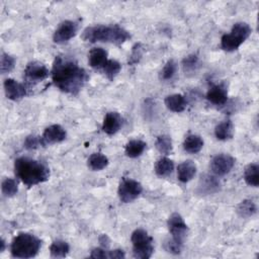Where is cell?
Returning <instances> with one entry per match:
<instances>
[{"instance_id":"484cf974","label":"cell","mask_w":259,"mask_h":259,"mask_svg":"<svg viewBox=\"0 0 259 259\" xmlns=\"http://www.w3.org/2000/svg\"><path fill=\"white\" fill-rule=\"evenodd\" d=\"M257 212V207L251 199H245L238 205L237 213L241 218L248 219L253 217Z\"/></svg>"},{"instance_id":"2e32d148","label":"cell","mask_w":259,"mask_h":259,"mask_svg":"<svg viewBox=\"0 0 259 259\" xmlns=\"http://www.w3.org/2000/svg\"><path fill=\"white\" fill-rule=\"evenodd\" d=\"M107 59V52L102 48H93L88 55V62L90 67H92L95 70L101 71L106 62Z\"/></svg>"},{"instance_id":"3957f363","label":"cell","mask_w":259,"mask_h":259,"mask_svg":"<svg viewBox=\"0 0 259 259\" xmlns=\"http://www.w3.org/2000/svg\"><path fill=\"white\" fill-rule=\"evenodd\" d=\"M82 39L89 43L103 42L112 43L114 45H122L129 39H131V35L119 24H99L86 27L82 34Z\"/></svg>"},{"instance_id":"d4e9b609","label":"cell","mask_w":259,"mask_h":259,"mask_svg":"<svg viewBox=\"0 0 259 259\" xmlns=\"http://www.w3.org/2000/svg\"><path fill=\"white\" fill-rule=\"evenodd\" d=\"M215 135L218 140L226 141L233 136V124L231 121H225L219 124L215 129Z\"/></svg>"},{"instance_id":"ffe728a7","label":"cell","mask_w":259,"mask_h":259,"mask_svg":"<svg viewBox=\"0 0 259 259\" xmlns=\"http://www.w3.org/2000/svg\"><path fill=\"white\" fill-rule=\"evenodd\" d=\"M204 147V140L197 135H189L183 142V148L190 154L198 153Z\"/></svg>"},{"instance_id":"83f0119b","label":"cell","mask_w":259,"mask_h":259,"mask_svg":"<svg viewBox=\"0 0 259 259\" xmlns=\"http://www.w3.org/2000/svg\"><path fill=\"white\" fill-rule=\"evenodd\" d=\"M156 149L164 155H169L173 151V146H172V140L170 137L166 135L159 136L155 143Z\"/></svg>"},{"instance_id":"5bb4252c","label":"cell","mask_w":259,"mask_h":259,"mask_svg":"<svg viewBox=\"0 0 259 259\" xmlns=\"http://www.w3.org/2000/svg\"><path fill=\"white\" fill-rule=\"evenodd\" d=\"M123 126V119L118 112H107L102 124V131L112 136L117 134Z\"/></svg>"},{"instance_id":"1f68e13d","label":"cell","mask_w":259,"mask_h":259,"mask_svg":"<svg viewBox=\"0 0 259 259\" xmlns=\"http://www.w3.org/2000/svg\"><path fill=\"white\" fill-rule=\"evenodd\" d=\"M1 190H2V193L7 197H11V196L15 195L18 191L16 181L12 178L4 179L1 184Z\"/></svg>"},{"instance_id":"8992f818","label":"cell","mask_w":259,"mask_h":259,"mask_svg":"<svg viewBox=\"0 0 259 259\" xmlns=\"http://www.w3.org/2000/svg\"><path fill=\"white\" fill-rule=\"evenodd\" d=\"M133 256L139 259H148L154 252L153 238L143 229H137L132 233Z\"/></svg>"},{"instance_id":"4316f807","label":"cell","mask_w":259,"mask_h":259,"mask_svg":"<svg viewBox=\"0 0 259 259\" xmlns=\"http://www.w3.org/2000/svg\"><path fill=\"white\" fill-rule=\"evenodd\" d=\"M88 167L93 171L104 169L108 165V158L101 153H93L88 158Z\"/></svg>"},{"instance_id":"d6a6232c","label":"cell","mask_w":259,"mask_h":259,"mask_svg":"<svg viewBox=\"0 0 259 259\" xmlns=\"http://www.w3.org/2000/svg\"><path fill=\"white\" fill-rule=\"evenodd\" d=\"M143 53H144V47L142 46V44H136L133 47L132 54H131L130 58H129V64L135 65V64L139 63L141 58H142V56H143Z\"/></svg>"},{"instance_id":"8d00e7d4","label":"cell","mask_w":259,"mask_h":259,"mask_svg":"<svg viewBox=\"0 0 259 259\" xmlns=\"http://www.w3.org/2000/svg\"><path fill=\"white\" fill-rule=\"evenodd\" d=\"M126 254L122 249H116L112 251H107V258L110 259H121V258H125Z\"/></svg>"},{"instance_id":"ac0fdd59","label":"cell","mask_w":259,"mask_h":259,"mask_svg":"<svg viewBox=\"0 0 259 259\" xmlns=\"http://www.w3.org/2000/svg\"><path fill=\"white\" fill-rule=\"evenodd\" d=\"M220 188V181L211 175H204L201 176L199 184H198V191L201 194H211L218 191Z\"/></svg>"},{"instance_id":"8fae6325","label":"cell","mask_w":259,"mask_h":259,"mask_svg":"<svg viewBox=\"0 0 259 259\" xmlns=\"http://www.w3.org/2000/svg\"><path fill=\"white\" fill-rule=\"evenodd\" d=\"M235 165V159L228 154L216 155L211 161V169L213 173L218 176L228 174Z\"/></svg>"},{"instance_id":"5b68a950","label":"cell","mask_w":259,"mask_h":259,"mask_svg":"<svg viewBox=\"0 0 259 259\" xmlns=\"http://www.w3.org/2000/svg\"><path fill=\"white\" fill-rule=\"evenodd\" d=\"M252 28L246 22H237L233 25L230 34H226L221 39V47L224 51L234 52L250 37Z\"/></svg>"},{"instance_id":"277c9868","label":"cell","mask_w":259,"mask_h":259,"mask_svg":"<svg viewBox=\"0 0 259 259\" xmlns=\"http://www.w3.org/2000/svg\"><path fill=\"white\" fill-rule=\"evenodd\" d=\"M42 247V241L33 234L19 233L11 243V255L14 258H33Z\"/></svg>"},{"instance_id":"f35d334b","label":"cell","mask_w":259,"mask_h":259,"mask_svg":"<svg viewBox=\"0 0 259 259\" xmlns=\"http://www.w3.org/2000/svg\"><path fill=\"white\" fill-rule=\"evenodd\" d=\"M99 243L101 244V246L107 248L109 246V239H108V237L106 235H101L99 237Z\"/></svg>"},{"instance_id":"d6986e66","label":"cell","mask_w":259,"mask_h":259,"mask_svg":"<svg viewBox=\"0 0 259 259\" xmlns=\"http://www.w3.org/2000/svg\"><path fill=\"white\" fill-rule=\"evenodd\" d=\"M165 105L173 112H181L186 107V99L182 94H171L165 98Z\"/></svg>"},{"instance_id":"836d02e7","label":"cell","mask_w":259,"mask_h":259,"mask_svg":"<svg viewBox=\"0 0 259 259\" xmlns=\"http://www.w3.org/2000/svg\"><path fill=\"white\" fill-rule=\"evenodd\" d=\"M43 145L42 139L37 136H28L24 140V148L27 150H35Z\"/></svg>"},{"instance_id":"4dcf8cb0","label":"cell","mask_w":259,"mask_h":259,"mask_svg":"<svg viewBox=\"0 0 259 259\" xmlns=\"http://www.w3.org/2000/svg\"><path fill=\"white\" fill-rule=\"evenodd\" d=\"M15 65V59L12 56L3 53L1 55V61H0V71L1 74H6L9 73Z\"/></svg>"},{"instance_id":"603a6c76","label":"cell","mask_w":259,"mask_h":259,"mask_svg":"<svg viewBox=\"0 0 259 259\" xmlns=\"http://www.w3.org/2000/svg\"><path fill=\"white\" fill-rule=\"evenodd\" d=\"M245 182L253 187L259 185V166L256 163H251L246 166L244 171Z\"/></svg>"},{"instance_id":"4fadbf2b","label":"cell","mask_w":259,"mask_h":259,"mask_svg":"<svg viewBox=\"0 0 259 259\" xmlns=\"http://www.w3.org/2000/svg\"><path fill=\"white\" fill-rule=\"evenodd\" d=\"M4 90L7 98L13 101L19 100L26 95L25 86L11 78L4 81Z\"/></svg>"},{"instance_id":"6da1fadb","label":"cell","mask_w":259,"mask_h":259,"mask_svg":"<svg viewBox=\"0 0 259 259\" xmlns=\"http://www.w3.org/2000/svg\"><path fill=\"white\" fill-rule=\"evenodd\" d=\"M51 73L56 87L72 95H77L89 78L87 72L67 56L56 57Z\"/></svg>"},{"instance_id":"e575fe53","label":"cell","mask_w":259,"mask_h":259,"mask_svg":"<svg viewBox=\"0 0 259 259\" xmlns=\"http://www.w3.org/2000/svg\"><path fill=\"white\" fill-rule=\"evenodd\" d=\"M165 249L167 252L172 253V254H179L182 250V243H179L177 241H175L174 239H169L165 242Z\"/></svg>"},{"instance_id":"9a60e30c","label":"cell","mask_w":259,"mask_h":259,"mask_svg":"<svg viewBox=\"0 0 259 259\" xmlns=\"http://www.w3.org/2000/svg\"><path fill=\"white\" fill-rule=\"evenodd\" d=\"M207 99L216 105H224L228 100V90L224 84L214 85L207 93Z\"/></svg>"},{"instance_id":"7402d4cb","label":"cell","mask_w":259,"mask_h":259,"mask_svg":"<svg viewBox=\"0 0 259 259\" xmlns=\"http://www.w3.org/2000/svg\"><path fill=\"white\" fill-rule=\"evenodd\" d=\"M147 144L142 141V140H132L128 142L126 145V155L130 158H137L143 154V152L145 151Z\"/></svg>"},{"instance_id":"f546056e","label":"cell","mask_w":259,"mask_h":259,"mask_svg":"<svg viewBox=\"0 0 259 259\" xmlns=\"http://www.w3.org/2000/svg\"><path fill=\"white\" fill-rule=\"evenodd\" d=\"M177 71V64L175 63L174 60H169L167 63L164 65L163 69L160 71V79L167 81L174 77Z\"/></svg>"},{"instance_id":"ab89813d","label":"cell","mask_w":259,"mask_h":259,"mask_svg":"<svg viewBox=\"0 0 259 259\" xmlns=\"http://www.w3.org/2000/svg\"><path fill=\"white\" fill-rule=\"evenodd\" d=\"M1 248H0V252H3L4 250H5V242H4V240H1Z\"/></svg>"},{"instance_id":"30bf717a","label":"cell","mask_w":259,"mask_h":259,"mask_svg":"<svg viewBox=\"0 0 259 259\" xmlns=\"http://www.w3.org/2000/svg\"><path fill=\"white\" fill-rule=\"evenodd\" d=\"M78 31V24L72 20H65L61 22L55 31L53 40L56 44H65L74 38Z\"/></svg>"},{"instance_id":"ba28073f","label":"cell","mask_w":259,"mask_h":259,"mask_svg":"<svg viewBox=\"0 0 259 259\" xmlns=\"http://www.w3.org/2000/svg\"><path fill=\"white\" fill-rule=\"evenodd\" d=\"M167 226L172 239L183 244L188 233V227L183 218L177 213L172 214L168 219Z\"/></svg>"},{"instance_id":"cb8c5ba5","label":"cell","mask_w":259,"mask_h":259,"mask_svg":"<svg viewBox=\"0 0 259 259\" xmlns=\"http://www.w3.org/2000/svg\"><path fill=\"white\" fill-rule=\"evenodd\" d=\"M70 246L67 242L62 240H56L50 246L51 256L54 258H64L68 255Z\"/></svg>"},{"instance_id":"74e56055","label":"cell","mask_w":259,"mask_h":259,"mask_svg":"<svg viewBox=\"0 0 259 259\" xmlns=\"http://www.w3.org/2000/svg\"><path fill=\"white\" fill-rule=\"evenodd\" d=\"M91 258H95V259H100V258H107V252L104 249L101 248H94L91 251L90 254Z\"/></svg>"},{"instance_id":"7c38bea8","label":"cell","mask_w":259,"mask_h":259,"mask_svg":"<svg viewBox=\"0 0 259 259\" xmlns=\"http://www.w3.org/2000/svg\"><path fill=\"white\" fill-rule=\"evenodd\" d=\"M67 137V133L63 127L60 125H52L48 127L41 137L43 146L53 145L63 142Z\"/></svg>"},{"instance_id":"7a4b0ae2","label":"cell","mask_w":259,"mask_h":259,"mask_svg":"<svg viewBox=\"0 0 259 259\" xmlns=\"http://www.w3.org/2000/svg\"><path fill=\"white\" fill-rule=\"evenodd\" d=\"M14 172L16 177L27 186L43 183L50 177L47 165L28 157H20L14 161Z\"/></svg>"},{"instance_id":"9c48e42d","label":"cell","mask_w":259,"mask_h":259,"mask_svg":"<svg viewBox=\"0 0 259 259\" xmlns=\"http://www.w3.org/2000/svg\"><path fill=\"white\" fill-rule=\"evenodd\" d=\"M49 76L48 68L41 62L34 61L28 63L24 69V80L27 85H35Z\"/></svg>"},{"instance_id":"f1b7e54d","label":"cell","mask_w":259,"mask_h":259,"mask_svg":"<svg viewBox=\"0 0 259 259\" xmlns=\"http://www.w3.org/2000/svg\"><path fill=\"white\" fill-rule=\"evenodd\" d=\"M121 69H122V66L118 61L108 60L106 62V64L104 65V67L102 68L101 72L106 76V78H108L110 81H112L119 75V73L121 72Z\"/></svg>"},{"instance_id":"52a82bcc","label":"cell","mask_w":259,"mask_h":259,"mask_svg":"<svg viewBox=\"0 0 259 259\" xmlns=\"http://www.w3.org/2000/svg\"><path fill=\"white\" fill-rule=\"evenodd\" d=\"M143 191V186L140 182L134 179L125 178L121 181L119 185V197L121 201L125 204L132 203L137 197L140 196V194Z\"/></svg>"},{"instance_id":"e0dca14e","label":"cell","mask_w":259,"mask_h":259,"mask_svg":"<svg viewBox=\"0 0 259 259\" xmlns=\"http://www.w3.org/2000/svg\"><path fill=\"white\" fill-rule=\"evenodd\" d=\"M196 165L191 160H186L182 163H180L177 167V176L178 180L186 183L190 181L196 174Z\"/></svg>"},{"instance_id":"44dd1931","label":"cell","mask_w":259,"mask_h":259,"mask_svg":"<svg viewBox=\"0 0 259 259\" xmlns=\"http://www.w3.org/2000/svg\"><path fill=\"white\" fill-rule=\"evenodd\" d=\"M174 169V163L167 157L160 158L155 164V173L159 177L169 176Z\"/></svg>"},{"instance_id":"d590c367","label":"cell","mask_w":259,"mask_h":259,"mask_svg":"<svg viewBox=\"0 0 259 259\" xmlns=\"http://www.w3.org/2000/svg\"><path fill=\"white\" fill-rule=\"evenodd\" d=\"M197 63H198V58L196 55H189V56L185 57L182 62L184 70H187V71L193 70L194 67L197 65Z\"/></svg>"}]
</instances>
